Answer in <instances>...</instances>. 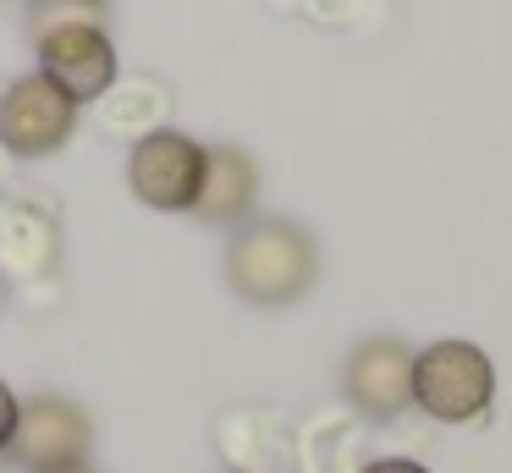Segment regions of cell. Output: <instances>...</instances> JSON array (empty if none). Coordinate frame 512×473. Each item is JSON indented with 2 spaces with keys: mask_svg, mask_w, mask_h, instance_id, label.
Listing matches in <instances>:
<instances>
[{
  "mask_svg": "<svg viewBox=\"0 0 512 473\" xmlns=\"http://www.w3.org/2000/svg\"><path fill=\"white\" fill-rule=\"evenodd\" d=\"M17 413H23V396H17L12 385L0 380V457L12 451V435H17Z\"/></svg>",
  "mask_w": 512,
  "mask_h": 473,
  "instance_id": "8fae6325",
  "label": "cell"
},
{
  "mask_svg": "<svg viewBox=\"0 0 512 473\" xmlns=\"http://www.w3.org/2000/svg\"><path fill=\"white\" fill-rule=\"evenodd\" d=\"M160 116H166V88L149 83V77H138V83H122V77H116L111 94H105V121H111L116 132L144 138V132L160 127Z\"/></svg>",
  "mask_w": 512,
  "mask_h": 473,
  "instance_id": "30bf717a",
  "label": "cell"
},
{
  "mask_svg": "<svg viewBox=\"0 0 512 473\" xmlns=\"http://www.w3.org/2000/svg\"><path fill=\"white\" fill-rule=\"evenodd\" d=\"M496 402V363L479 341H430L413 352V407L435 424H468Z\"/></svg>",
  "mask_w": 512,
  "mask_h": 473,
  "instance_id": "3957f363",
  "label": "cell"
},
{
  "mask_svg": "<svg viewBox=\"0 0 512 473\" xmlns=\"http://www.w3.org/2000/svg\"><path fill=\"white\" fill-rule=\"evenodd\" d=\"M342 396L364 418H397L413 407V347L402 336H364L342 363Z\"/></svg>",
  "mask_w": 512,
  "mask_h": 473,
  "instance_id": "52a82bcc",
  "label": "cell"
},
{
  "mask_svg": "<svg viewBox=\"0 0 512 473\" xmlns=\"http://www.w3.org/2000/svg\"><path fill=\"white\" fill-rule=\"evenodd\" d=\"M6 308H12V286L0 281V314H6Z\"/></svg>",
  "mask_w": 512,
  "mask_h": 473,
  "instance_id": "5bb4252c",
  "label": "cell"
},
{
  "mask_svg": "<svg viewBox=\"0 0 512 473\" xmlns=\"http://www.w3.org/2000/svg\"><path fill=\"white\" fill-rule=\"evenodd\" d=\"M83 105H72L45 72H23L0 88V149L12 160H50L72 143Z\"/></svg>",
  "mask_w": 512,
  "mask_h": 473,
  "instance_id": "277c9868",
  "label": "cell"
},
{
  "mask_svg": "<svg viewBox=\"0 0 512 473\" xmlns=\"http://www.w3.org/2000/svg\"><path fill=\"white\" fill-rule=\"evenodd\" d=\"M17 193H23V187H17V160H12L6 149H0V209L12 204Z\"/></svg>",
  "mask_w": 512,
  "mask_h": 473,
  "instance_id": "4fadbf2b",
  "label": "cell"
},
{
  "mask_svg": "<svg viewBox=\"0 0 512 473\" xmlns=\"http://www.w3.org/2000/svg\"><path fill=\"white\" fill-rule=\"evenodd\" d=\"M61 264V215L34 193H17L0 209V281L34 286L50 281Z\"/></svg>",
  "mask_w": 512,
  "mask_h": 473,
  "instance_id": "ba28073f",
  "label": "cell"
},
{
  "mask_svg": "<svg viewBox=\"0 0 512 473\" xmlns=\"http://www.w3.org/2000/svg\"><path fill=\"white\" fill-rule=\"evenodd\" d=\"M78 473H94V468H78Z\"/></svg>",
  "mask_w": 512,
  "mask_h": 473,
  "instance_id": "2e32d148",
  "label": "cell"
},
{
  "mask_svg": "<svg viewBox=\"0 0 512 473\" xmlns=\"http://www.w3.org/2000/svg\"><path fill=\"white\" fill-rule=\"evenodd\" d=\"M358 473H430V468L413 462V457H375V462H364Z\"/></svg>",
  "mask_w": 512,
  "mask_h": 473,
  "instance_id": "7c38bea8",
  "label": "cell"
},
{
  "mask_svg": "<svg viewBox=\"0 0 512 473\" xmlns=\"http://www.w3.org/2000/svg\"><path fill=\"white\" fill-rule=\"evenodd\" d=\"M254 198H259L254 154L237 149V143L204 149V182H199V198H193V215L204 226H243L254 215Z\"/></svg>",
  "mask_w": 512,
  "mask_h": 473,
  "instance_id": "9c48e42d",
  "label": "cell"
},
{
  "mask_svg": "<svg viewBox=\"0 0 512 473\" xmlns=\"http://www.w3.org/2000/svg\"><path fill=\"white\" fill-rule=\"evenodd\" d=\"M204 149L210 143L188 138L177 127H155L144 138H133L127 149V187L144 209L160 215H193V198L204 182Z\"/></svg>",
  "mask_w": 512,
  "mask_h": 473,
  "instance_id": "5b68a950",
  "label": "cell"
},
{
  "mask_svg": "<svg viewBox=\"0 0 512 473\" xmlns=\"http://www.w3.org/2000/svg\"><path fill=\"white\" fill-rule=\"evenodd\" d=\"M320 281V242L287 215H248L226 242V286L248 308H292Z\"/></svg>",
  "mask_w": 512,
  "mask_h": 473,
  "instance_id": "6da1fadb",
  "label": "cell"
},
{
  "mask_svg": "<svg viewBox=\"0 0 512 473\" xmlns=\"http://www.w3.org/2000/svg\"><path fill=\"white\" fill-rule=\"evenodd\" d=\"M34 17V50H39V72L72 99V105H94L111 94L116 83V44L105 33L100 11L78 6V0H28Z\"/></svg>",
  "mask_w": 512,
  "mask_h": 473,
  "instance_id": "7a4b0ae2",
  "label": "cell"
},
{
  "mask_svg": "<svg viewBox=\"0 0 512 473\" xmlns=\"http://www.w3.org/2000/svg\"><path fill=\"white\" fill-rule=\"evenodd\" d=\"M78 6H94V11H100V6H105V0H78Z\"/></svg>",
  "mask_w": 512,
  "mask_h": 473,
  "instance_id": "9a60e30c",
  "label": "cell"
},
{
  "mask_svg": "<svg viewBox=\"0 0 512 473\" xmlns=\"http://www.w3.org/2000/svg\"><path fill=\"white\" fill-rule=\"evenodd\" d=\"M89 451H94V418L72 396L39 391L17 413V435L6 457L23 473H78L89 468Z\"/></svg>",
  "mask_w": 512,
  "mask_h": 473,
  "instance_id": "8992f818",
  "label": "cell"
}]
</instances>
